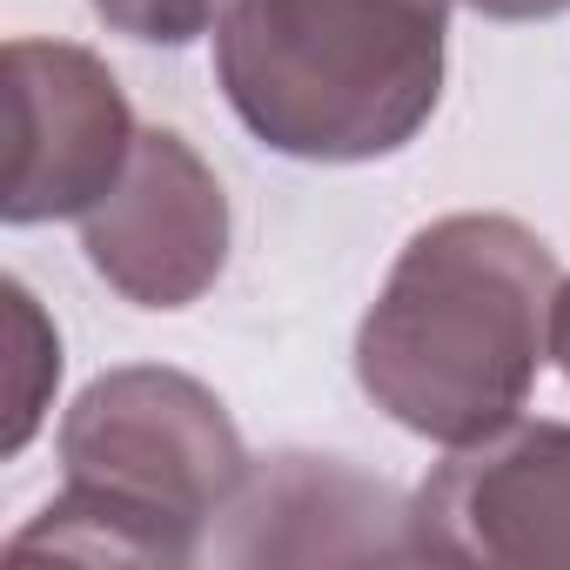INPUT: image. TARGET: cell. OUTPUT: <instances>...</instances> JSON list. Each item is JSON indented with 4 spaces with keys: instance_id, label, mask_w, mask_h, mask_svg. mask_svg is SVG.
I'll return each instance as SVG.
<instances>
[{
    "instance_id": "6da1fadb",
    "label": "cell",
    "mask_w": 570,
    "mask_h": 570,
    "mask_svg": "<svg viewBox=\"0 0 570 570\" xmlns=\"http://www.w3.org/2000/svg\"><path fill=\"white\" fill-rule=\"evenodd\" d=\"M557 255L517 215H443L416 228L356 330L363 396L443 450L523 416L550 363Z\"/></svg>"
},
{
    "instance_id": "7a4b0ae2",
    "label": "cell",
    "mask_w": 570,
    "mask_h": 570,
    "mask_svg": "<svg viewBox=\"0 0 570 570\" xmlns=\"http://www.w3.org/2000/svg\"><path fill=\"white\" fill-rule=\"evenodd\" d=\"M456 0H235L215 81L235 121L289 161H383L443 101Z\"/></svg>"
},
{
    "instance_id": "3957f363",
    "label": "cell",
    "mask_w": 570,
    "mask_h": 570,
    "mask_svg": "<svg viewBox=\"0 0 570 570\" xmlns=\"http://www.w3.org/2000/svg\"><path fill=\"white\" fill-rule=\"evenodd\" d=\"M61 476L88 483L202 550L208 517L248 490V450L208 383L161 363L95 376L61 416Z\"/></svg>"
},
{
    "instance_id": "277c9868",
    "label": "cell",
    "mask_w": 570,
    "mask_h": 570,
    "mask_svg": "<svg viewBox=\"0 0 570 570\" xmlns=\"http://www.w3.org/2000/svg\"><path fill=\"white\" fill-rule=\"evenodd\" d=\"M416 557L483 570H570V423L510 416L456 443L410 503Z\"/></svg>"
},
{
    "instance_id": "5b68a950",
    "label": "cell",
    "mask_w": 570,
    "mask_h": 570,
    "mask_svg": "<svg viewBox=\"0 0 570 570\" xmlns=\"http://www.w3.org/2000/svg\"><path fill=\"white\" fill-rule=\"evenodd\" d=\"M8 195L0 215L14 228L88 215L128 168L141 128L115 68L75 41H8Z\"/></svg>"
},
{
    "instance_id": "8992f818",
    "label": "cell",
    "mask_w": 570,
    "mask_h": 570,
    "mask_svg": "<svg viewBox=\"0 0 570 570\" xmlns=\"http://www.w3.org/2000/svg\"><path fill=\"white\" fill-rule=\"evenodd\" d=\"M81 248L121 303L188 309L228 268V195L175 128H141L121 181L81 215Z\"/></svg>"
},
{
    "instance_id": "52a82bcc",
    "label": "cell",
    "mask_w": 570,
    "mask_h": 570,
    "mask_svg": "<svg viewBox=\"0 0 570 570\" xmlns=\"http://www.w3.org/2000/svg\"><path fill=\"white\" fill-rule=\"evenodd\" d=\"M0 296H8V436H0V450L21 456L48 416V396L61 383V336L55 323L41 316L35 289L28 282H0Z\"/></svg>"
},
{
    "instance_id": "ba28073f",
    "label": "cell",
    "mask_w": 570,
    "mask_h": 570,
    "mask_svg": "<svg viewBox=\"0 0 570 570\" xmlns=\"http://www.w3.org/2000/svg\"><path fill=\"white\" fill-rule=\"evenodd\" d=\"M88 8L128 35V41H148V48H188L202 41L208 28H222V8L228 0H88Z\"/></svg>"
},
{
    "instance_id": "9c48e42d",
    "label": "cell",
    "mask_w": 570,
    "mask_h": 570,
    "mask_svg": "<svg viewBox=\"0 0 570 570\" xmlns=\"http://www.w3.org/2000/svg\"><path fill=\"white\" fill-rule=\"evenodd\" d=\"M463 8L483 21H557L570 14V0H463Z\"/></svg>"
},
{
    "instance_id": "30bf717a",
    "label": "cell",
    "mask_w": 570,
    "mask_h": 570,
    "mask_svg": "<svg viewBox=\"0 0 570 570\" xmlns=\"http://www.w3.org/2000/svg\"><path fill=\"white\" fill-rule=\"evenodd\" d=\"M550 356H557V370L570 376V275L557 282V303H550Z\"/></svg>"
}]
</instances>
